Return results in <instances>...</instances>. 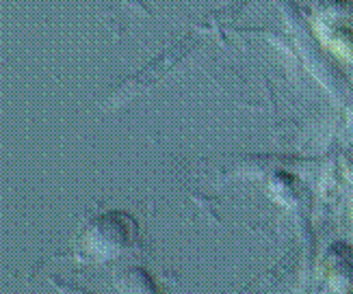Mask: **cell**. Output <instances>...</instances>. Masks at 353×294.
<instances>
[{
	"label": "cell",
	"instance_id": "7a4b0ae2",
	"mask_svg": "<svg viewBox=\"0 0 353 294\" xmlns=\"http://www.w3.org/2000/svg\"><path fill=\"white\" fill-rule=\"evenodd\" d=\"M323 294H353V253L343 244L332 246L325 258Z\"/></svg>",
	"mask_w": 353,
	"mask_h": 294
},
{
	"label": "cell",
	"instance_id": "6da1fadb",
	"mask_svg": "<svg viewBox=\"0 0 353 294\" xmlns=\"http://www.w3.org/2000/svg\"><path fill=\"white\" fill-rule=\"evenodd\" d=\"M139 238V223L124 210L94 216L74 242V253L87 264H109L128 253Z\"/></svg>",
	"mask_w": 353,
	"mask_h": 294
},
{
	"label": "cell",
	"instance_id": "3957f363",
	"mask_svg": "<svg viewBox=\"0 0 353 294\" xmlns=\"http://www.w3.org/2000/svg\"><path fill=\"white\" fill-rule=\"evenodd\" d=\"M117 294H161L152 275L141 266H128L115 277Z\"/></svg>",
	"mask_w": 353,
	"mask_h": 294
}]
</instances>
